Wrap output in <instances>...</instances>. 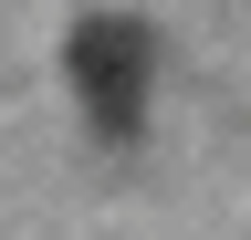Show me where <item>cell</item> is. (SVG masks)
<instances>
[{"instance_id":"cell-1","label":"cell","mask_w":251,"mask_h":240,"mask_svg":"<svg viewBox=\"0 0 251 240\" xmlns=\"http://www.w3.org/2000/svg\"><path fill=\"white\" fill-rule=\"evenodd\" d=\"M63 84H74L84 126L105 146H126L147 126V94H157V32L136 11H84L74 32H63Z\"/></svg>"}]
</instances>
